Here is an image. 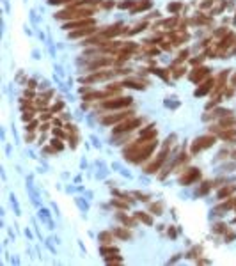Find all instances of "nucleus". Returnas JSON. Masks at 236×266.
<instances>
[{
	"mask_svg": "<svg viewBox=\"0 0 236 266\" xmlns=\"http://www.w3.org/2000/svg\"><path fill=\"white\" fill-rule=\"evenodd\" d=\"M215 144V137L213 135H204V137H199L194 144H192V154H197L199 151L206 149V147H211Z\"/></svg>",
	"mask_w": 236,
	"mask_h": 266,
	"instance_id": "nucleus-1",
	"label": "nucleus"
},
{
	"mask_svg": "<svg viewBox=\"0 0 236 266\" xmlns=\"http://www.w3.org/2000/svg\"><path fill=\"white\" fill-rule=\"evenodd\" d=\"M174 139V137H172ZM172 139H167V144H165V147L162 149V153L158 154V158L151 163V165H149L147 169H146V172H149V174H151V172H156L160 167H162V163L165 162V158H167V149H169V144H170V140H172Z\"/></svg>",
	"mask_w": 236,
	"mask_h": 266,
	"instance_id": "nucleus-2",
	"label": "nucleus"
},
{
	"mask_svg": "<svg viewBox=\"0 0 236 266\" xmlns=\"http://www.w3.org/2000/svg\"><path fill=\"white\" fill-rule=\"evenodd\" d=\"M199 177H201V172L197 169H188L186 174H183L179 177V183L181 185H190V183H194L195 179H199Z\"/></svg>",
	"mask_w": 236,
	"mask_h": 266,
	"instance_id": "nucleus-3",
	"label": "nucleus"
},
{
	"mask_svg": "<svg viewBox=\"0 0 236 266\" xmlns=\"http://www.w3.org/2000/svg\"><path fill=\"white\" fill-rule=\"evenodd\" d=\"M140 119H132V121H126V123H123V124H119L114 131L116 133H128V131H132L133 128H137V126H140Z\"/></svg>",
	"mask_w": 236,
	"mask_h": 266,
	"instance_id": "nucleus-4",
	"label": "nucleus"
},
{
	"mask_svg": "<svg viewBox=\"0 0 236 266\" xmlns=\"http://www.w3.org/2000/svg\"><path fill=\"white\" fill-rule=\"evenodd\" d=\"M132 103V98H117V99H109L105 101V108H123Z\"/></svg>",
	"mask_w": 236,
	"mask_h": 266,
	"instance_id": "nucleus-5",
	"label": "nucleus"
},
{
	"mask_svg": "<svg viewBox=\"0 0 236 266\" xmlns=\"http://www.w3.org/2000/svg\"><path fill=\"white\" fill-rule=\"evenodd\" d=\"M208 68H195L194 71L190 73V80L192 82H199V80H202L204 76H208Z\"/></svg>",
	"mask_w": 236,
	"mask_h": 266,
	"instance_id": "nucleus-6",
	"label": "nucleus"
},
{
	"mask_svg": "<svg viewBox=\"0 0 236 266\" xmlns=\"http://www.w3.org/2000/svg\"><path fill=\"white\" fill-rule=\"evenodd\" d=\"M91 27V25H94V20H82V21H73V23H68L66 25V29H78V27H82V29H85V27Z\"/></svg>",
	"mask_w": 236,
	"mask_h": 266,
	"instance_id": "nucleus-7",
	"label": "nucleus"
},
{
	"mask_svg": "<svg viewBox=\"0 0 236 266\" xmlns=\"http://www.w3.org/2000/svg\"><path fill=\"white\" fill-rule=\"evenodd\" d=\"M156 137V128L155 126H147V130H144L142 133H140V139L142 140H151V139H155Z\"/></svg>",
	"mask_w": 236,
	"mask_h": 266,
	"instance_id": "nucleus-8",
	"label": "nucleus"
},
{
	"mask_svg": "<svg viewBox=\"0 0 236 266\" xmlns=\"http://www.w3.org/2000/svg\"><path fill=\"white\" fill-rule=\"evenodd\" d=\"M132 112H123V114H116V116H109V117H105L103 119V124H112V123H117V121H121V119H124L126 116H130Z\"/></svg>",
	"mask_w": 236,
	"mask_h": 266,
	"instance_id": "nucleus-9",
	"label": "nucleus"
},
{
	"mask_svg": "<svg viewBox=\"0 0 236 266\" xmlns=\"http://www.w3.org/2000/svg\"><path fill=\"white\" fill-rule=\"evenodd\" d=\"M211 85H213V80L209 78L208 82H204V83H202V85L197 89V91H195V96H204V94L209 91V89H211Z\"/></svg>",
	"mask_w": 236,
	"mask_h": 266,
	"instance_id": "nucleus-10",
	"label": "nucleus"
},
{
	"mask_svg": "<svg viewBox=\"0 0 236 266\" xmlns=\"http://www.w3.org/2000/svg\"><path fill=\"white\" fill-rule=\"evenodd\" d=\"M232 192H236V185H231V186H224V188H222V190L218 192V199H224L225 195L229 197V195H231Z\"/></svg>",
	"mask_w": 236,
	"mask_h": 266,
	"instance_id": "nucleus-11",
	"label": "nucleus"
},
{
	"mask_svg": "<svg viewBox=\"0 0 236 266\" xmlns=\"http://www.w3.org/2000/svg\"><path fill=\"white\" fill-rule=\"evenodd\" d=\"M220 137H222L224 140H234V137H236V130H234V128H229L227 131H220Z\"/></svg>",
	"mask_w": 236,
	"mask_h": 266,
	"instance_id": "nucleus-12",
	"label": "nucleus"
},
{
	"mask_svg": "<svg viewBox=\"0 0 236 266\" xmlns=\"http://www.w3.org/2000/svg\"><path fill=\"white\" fill-rule=\"evenodd\" d=\"M172 39H174L176 44H181V43H185V41L188 39V34H185V32L181 30V32H178V34H172Z\"/></svg>",
	"mask_w": 236,
	"mask_h": 266,
	"instance_id": "nucleus-13",
	"label": "nucleus"
},
{
	"mask_svg": "<svg viewBox=\"0 0 236 266\" xmlns=\"http://www.w3.org/2000/svg\"><path fill=\"white\" fill-rule=\"evenodd\" d=\"M94 32V27L91 25V27H87V29H82V30H78V32H73L71 36L73 37H80V36H89V34H92Z\"/></svg>",
	"mask_w": 236,
	"mask_h": 266,
	"instance_id": "nucleus-14",
	"label": "nucleus"
},
{
	"mask_svg": "<svg viewBox=\"0 0 236 266\" xmlns=\"http://www.w3.org/2000/svg\"><path fill=\"white\" fill-rule=\"evenodd\" d=\"M135 216H137L139 220H142V222H144V224H147V225H151V224H153V220H151V216H147L146 213H137Z\"/></svg>",
	"mask_w": 236,
	"mask_h": 266,
	"instance_id": "nucleus-15",
	"label": "nucleus"
},
{
	"mask_svg": "<svg viewBox=\"0 0 236 266\" xmlns=\"http://www.w3.org/2000/svg\"><path fill=\"white\" fill-rule=\"evenodd\" d=\"M151 7V0H144V2H139L135 11H144V9H149Z\"/></svg>",
	"mask_w": 236,
	"mask_h": 266,
	"instance_id": "nucleus-16",
	"label": "nucleus"
},
{
	"mask_svg": "<svg viewBox=\"0 0 236 266\" xmlns=\"http://www.w3.org/2000/svg\"><path fill=\"white\" fill-rule=\"evenodd\" d=\"M99 239H101L103 243H110V241H112V234H110V232H101V234H99Z\"/></svg>",
	"mask_w": 236,
	"mask_h": 266,
	"instance_id": "nucleus-17",
	"label": "nucleus"
},
{
	"mask_svg": "<svg viewBox=\"0 0 236 266\" xmlns=\"http://www.w3.org/2000/svg\"><path fill=\"white\" fill-rule=\"evenodd\" d=\"M151 211H155L156 215H162V204H153V206H151Z\"/></svg>",
	"mask_w": 236,
	"mask_h": 266,
	"instance_id": "nucleus-18",
	"label": "nucleus"
},
{
	"mask_svg": "<svg viewBox=\"0 0 236 266\" xmlns=\"http://www.w3.org/2000/svg\"><path fill=\"white\" fill-rule=\"evenodd\" d=\"M116 234H117V236H121V238H130V232H128V231H121V229H119V231H116Z\"/></svg>",
	"mask_w": 236,
	"mask_h": 266,
	"instance_id": "nucleus-19",
	"label": "nucleus"
},
{
	"mask_svg": "<svg viewBox=\"0 0 236 266\" xmlns=\"http://www.w3.org/2000/svg\"><path fill=\"white\" fill-rule=\"evenodd\" d=\"M179 7H181V4H169V11H172V13H176Z\"/></svg>",
	"mask_w": 236,
	"mask_h": 266,
	"instance_id": "nucleus-20",
	"label": "nucleus"
},
{
	"mask_svg": "<svg viewBox=\"0 0 236 266\" xmlns=\"http://www.w3.org/2000/svg\"><path fill=\"white\" fill-rule=\"evenodd\" d=\"M133 4H135V2H133V0H128V2H123V4H121L119 7H123V9H126V7H132Z\"/></svg>",
	"mask_w": 236,
	"mask_h": 266,
	"instance_id": "nucleus-21",
	"label": "nucleus"
},
{
	"mask_svg": "<svg viewBox=\"0 0 236 266\" xmlns=\"http://www.w3.org/2000/svg\"><path fill=\"white\" fill-rule=\"evenodd\" d=\"M139 199H140V201H149V195H146V193H135Z\"/></svg>",
	"mask_w": 236,
	"mask_h": 266,
	"instance_id": "nucleus-22",
	"label": "nucleus"
},
{
	"mask_svg": "<svg viewBox=\"0 0 236 266\" xmlns=\"http://www.w3.org/2000/svg\"><path fill=\"white\" fill-rule=\"evenodd\" d=\"M66 2H69V0H50L52 6H55V4H66Z\"/></svg>",
	"mask_w": 236,
	"mask_h": 266,
	"instance_id": "nucleus-23",
	"label": "nucleus"
},
{
	"mask_svg": "<svg viewBox=\"0 0 236 266\" xmlns=\"http://www.w3.org/2000/svg\"><path fill=\"white\" fill-rule=\"evenodd\" d=\"M153 73H156V75H160V76H162V78H165V80H167V75H165V73H163V69H155V71H153Z\"/></svg>",
	"mask_w": 236,
	"mask_h": 266,
	"instance_id": "nucleus-24",
	"label": "nucleus"
},
{
	"mask_svg": "<svg viewBox=\"0 0 236 266\" xmlns=\"http://www.w3.org/2000/svg\"><path fill=\"white\" fill-rule=\"evenodd\" d=\"M112 204H116L117 208H128V204H124V202H119V201H112Z\"/></svg>",
	"mask_w": 236,
	"mask_h": 266,
	"instance_id": "nucleus-25",
	"label": "nucleus"
},
{
	"mask_svg": "<svg viewBox=\"0 0 236 266\" xmlns=\"http://www.w3.org/2000/svg\"><path fill=\"white\" fill-rule=\"evenodd\" d=\"M225 229V225L224 224H218V225H215V232H222Z\"/></svg>",
	"mask_w": 236,
	"mask_h": 266,
	"instance_id": "nucleus-26",
	"label": "nucleus"
},
{
	"mask_svg": "<svg viewBox=\"0 0 236 266\" xmlns=\"http://www.w3.org/2000/svg\"><path fill=\"white\" fill-rule=\"evenodd\" d=\"M202 59H204V57L201 55L199 59H194V60H192V64H194V66H197V64H201V62H202Z\"/></svg>",
	"mask_w": 236,
	"mask_h": 266,
	"instance_id": "nucleus-27",
	"label": "nucleus"
},
{
	"mask_svg": "<svg viewBox=\"0 0 236 266\" xmlns=\"http://www.w3.org/2000/svg\"><path fill=\"white\" fill-rule=\"evenodd\" d=\"M183 71H185L183 68H178V69L174 71V76H181V75H183Z\"/></svg>",
	"mask_w": 236,
	"mask_h": 266,
	"instance_id": "nucleus-28",
	"label": "nucleus"
},
{
	"mask_svg": "<svg viewBox=\"0 0 236 266\" xmlns=\"http://www.w3.org/2000/svg\"><path fill=\"white\" fill-rule=\"evenodd\" d=\"M186 55H188V52H186V50H185V52H181V53H179V60L186 59Z\"/></svg>",
	"mask_w": 236,
	"mask_h": 266,
	"instance_id": "nucleus-29",
	"label": "nucleus"
},
{
	"mask_svg": "<svg viewBox=\"0 0 236 266\" xmlns=\"http://www.w3.org/2000/svg\"><path fill=\"white\" fill-rule=\"evenodd\" d=\"M53 133H55V135H57V137H64V133H62L60 130H53Z\"/></svg>",
	"mask_w": 236,
	"mask_h": 266,
	"instance_id": "nucleus-30",
	"label": "nucleus"
},
{
	"mask_svg": "<svg viewBox=\"0 0 236 266\" xmlns=\"http://www.w3.org/2000/svg\"><path fill=\"white\" fill-rule=\"evenodd\" d=\"M53 146H55L57 149H62V144H59V140H53Z\"/></svg>",
	"mask_w": 236,
	"mask_h": 266,
	"instance_id": "nucleus-31",
	"label": "nucleus"
},
{
	"mask_svg": "<svg viewBox=\"0 0 236 266\" xmlns=\"http://www.w3.org/2000/svg\"><path fill=\"white\" fill-rule=\"evenodd\" d=\"M225 239H234V234H232V232H229V234H225Z\"/></svg>",
	"mask_w": 236,
	"mask_h": 266,
	"instance_id": "nucleus-32",
	"label": "nucleus"
},
{
	"mask_svg": "<svg viewBox=\"0 0 236 266\" xmlns=\"http://www.w3.org/2000/svg\"><path fill=\"white\" fill-rule=\"evenodd\" d=\"M23 119H25V121H29V119H32V114H25V116H23Z\"/></svg>",
	"mask_w": 236,
	"mask_h": 266,
	"instance_id": "nucleus-33",
	"label": "nucleus"
},
{
	"mask_svg": "<svg viewBox=\"0 0 236 266\" xmlns=\"http://www.w3.org/2000/svg\"><path fill=\"white\" fill-rule=\"evenodd\" d=\"M231 82H232V85H234V87H236V75H234V76H232V80H231Z\"/></svg>",
	"mask_w": 236,
	"mask_h": 266,
	"instance_id": "nucleus-34",
	"label": "nucleus"
},
{
	"mask_svg": "<svg viewBox=\"0 0 236 266\" xmlns=\"http://www.w3.org/2000/svg\"><path fill=\"white\" fill-rule=\"evenodd\" d=\"M234 21H236V18H234Z\"/></svg>",
	"mask_w": 236,
	"mask_h": 266,
	"instance_id": "nucleus-35",
	"label": "nucleus"
},
{
	"mask_svg": "<svg viewBox=\"0 0 236 266\" xmlns=\"http://www.w3.org/2000/svg\"><path fill=\"white\" fill-rule=\"evenodd\" d=\"M234 154H236V153H234Z\"/></svg>",
	"mask_w": 236,
	"mask_h": 266,
	"instance_id": "nucleus-36",
	"label": "nucleus"
}]
</instances>
